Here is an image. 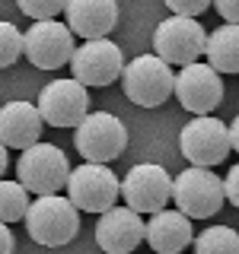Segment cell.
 <instances>
[{"label": "cell", "mask_w": 239, "mask_h": 254, "mask_svg": "<svg viewBox=\"0 0 239 254\" xmlns=\"http://www.w3.org/2000/svg\"><path fill=\"white\" fill-rule=\"evenodd\" d=\"M26 229H29L32 242L45 245V248H61V245L74 242L80 232V210L74 206L70 197L45 194L38 200H32Z\"/></svg>", "instance_id": "obj_1"}, {"label": "cell", "mask_w": 239, "mask_h": 254, "mask_svg": "<svg viewBox=\"0 0 239 254\" xmlns=\"http://www.w3.org/2000/svg\"><path fill=\"white\" fill-rule=\"evenodd\" d=\"M227 200V188L223 178L214 175L211 169L201 165H188L185 172L175 175L172 181V203L175 210H182L191 219H211L214 213Z\"/></svg>", "instance_id": "obj_2"}, {"label": "cell", "mask_w": 239, "mask_h": 254, "mask_svg": "<svg viewBox=\"0 0 239 254\" xmlns=\"http://www.w3.org/2000/svg\"><path fill=\"white\" fill-rule=\"evenodd\" d=\"M124 95L140 108H156L175 92L172 64H166L159 54H140L124 67L121 73Z\"/></svg>", "instance_id": "obj_3"}, {"label": "cell", "mask_w": 239, "mask_h": 254, "mask_svg": "<svg viewBox=\"0 0 239 254\" xmlns=\"http://www.w3.org/2000/svg\"><path fill=\"white\" fill-rule=\"evenodd\" d=\"M67 197L80 213H109L121 197V178L106 162H83L70 172Z\"/></svg>", "instance_id": "obj_4"}, {"label": "cell", "mask_w": 239, "mask_h": 254, "mask_svg": "<svg viewBox=\"0 0 239 254\" xmlns=\"http://www.w3.org/2000/svg\"><path fill=\"white\" fill-rule=\"evenodd\" d=\"M70 172L74 169H70L67 156L54 143H35V146H29L26 153H19V165H16L19 181L38 197L61 194L70 181Z\"/></svg>", "instance_id": "obj_5"}, {"label": "cell", "mask_w": 239, "mask_h": 254, "mask_svg": "<svg viewBox=\"0 0 239 254\" xmlns=\"http://www.w3.org/2000/svg\"><path fill=\"white\" fill-rule=\"evenodd\" d=\"M153 51L172 67H188L207 54V32L195 16H169L153 32Z\"/></svg>", "instance_id": "obj_6"}, {"label": "cell", "mask_w": 239, "mask_h": 254, "mask_svg": "<svg viewBox=\"0 0 239 254\" xmlns=\"http://www.w3.org/2000/svg\"><path fill=\"white\" fill-rule=\"evenodd\" d=\"M74 146L86 162H112L124 153L127 130L112 111H90L74 130Z\"/></svg>", "instance_id": "obj_7"}, {"label": "cell", "mask_w": 239, "mask_h": 254, "mask_svg": "<svg viewBox=\"0 0 239 254\" xmlns=\"http://www.w3.org/2000/svg\"><path fill=\"white\" fill-rule=\"evenodd\" d=\"M182 156L188 159L191 165H201V169H214L233 149V140H230V124L217 121L214 115H198L195 121H188L182 127L179 137Z\"/></svg>", "instance_id": "obj_8"}, {"label": "cell", "mask_w": 239, "mask_h": 254, "mask_svg": "<svg viewBox=\"0 0 239 254\" xmlns=\"http://www.w3.org/2000/svg\"><path fill=\"white\" fill-rule=\"evenodd\" d=\"M38 111H42L48 127H80L90 115V92L86 86L74 76L51 79L42 92H38Z\"/></svg>", "instance_id": "obj_9"}, {"label": "cell", "mask_w": 239, "mask_h": 254, "mask_svg": "<svg viewBox=\"0 0 239 254\" xmlns=\"http://www.w3.org/2000/svg\"><path fill=\"white\" fill-rule=\"evenodd\" d=\"M172 175L156 162H140L121 178V197L137 213H159L172 200Z\"/></svg>", "instance_id": "obj_10"}, {"label": "cell", "mask_w": 239, "mask_h": 254, "mask_svg": "<svg viewBox=\"0 0 239 254\" xmlns=\"http://www.w3.org/2000/svg\"><path fill=\"white\" fill-rule=\"evenodd\" d=\"M124 54L112 38H93V42H83L74 51V61H70V70H74V79H80L83 86H112L118 76L124 73Z\"/></svg>", "instance_id": "obj_11"}, {"label": "cell", "mask_w": 239, "mask_h": 254, "mask_svg": "<svg viewBox=\"0 0 239 254\" xmlns=\"http://www.w3.org/2000/svg\"><path fill=\"white\" fill-rule=\"evenodd\" d=\"M74 32L67 22L58 19H38L26 32V58L38 70H61L64 64L74 61Z\"/></svg>", "instance_id": "obj_12"}, {"label": "cell", "mask_w": 239, "mask_h": 254, "mask_svg": "<svg viewBox=\"0 0 239 254\" xmlns=\"http://www.w3.org/2000/svg\"><path fill=\"white\" fill-rule=\"evenodd\" d=\"M175 99L191 115H211L223 102V76L211 64H188L175 73Z\"/></svg>", "instance_id": "obj_13"}, {"label": "cell", "mask_w": 239, "mask_h": 254, "mask_svg": "<svg viewBox=\"0 0 239 254\" xmlns=\"http://www.w3.org/2000/svg\"><path fill=\"white\" fill-rule=\"evenodd\" d=\"M143 238H147V226L131 206H112L96 222V245L106 254H131Z\"/></svg>", "instance_id": "obj_14"}, {"label": "cell", "mask_w": 239, "mask_h": 254, "mask_svg": "<svg viewBox=\"0 0 239 254\" xmlns=\"http://www.w3.org/2000/svg\"><path fill=\"white\" fill-rule=\"evenodd\" d=\"M42 127L45 118L32 102H6L3 111H0V137H3L6 149L26 153L29 146L42 143Z\"/></svg>", "instance_id": "obj_15"}, {"label": "cell", "mask_w": 239, "mask_h": 254, "mask_svg": "<svg viewBox=\"0 0 239 254\" xmlns=\"http://www.w3.org/2000/svg\"><path fill=\"white\" fill-rule=\"evenodd\" d=\"M64 16L70 32L83 42L109 38V32L118 26V0H70Z\"/></svg>", "instance_id": "obj_16"}, {"label": "cell", "mask_w": 239, "mask_h": 254, "mask_svg": "<svg viewBox=\"0 0 239 254\" xmlns=\"http://www.w3.org/2000/svg\"><path fill=\"white\" fill-rule=\"evenodd\" d=\"M147 245L156 254H182L188 245H195L191 235V216L182 210H159L147 222Z\"/></svg>", "instance_id": "obj_17"}, {"label": "cell", "mask_w": 239, "mask_h": 254, "mask_svg": "<svg viewBox=\"0 0 239 254\" xmlns=\"http://www.w3.org/2000/svg\"><path fill=\"white\" fill-rule=\"evenodd\" d=\"M207 64L220 73H239V26L227 22V26L214 29L207 35Z\"/></svg>", "instance_id": "obj_18"}, {"label": "cell", "mask_w": 239, "mask_h": 254, "mask_svg": "<svg viewBox=\"0 0 239 254\" xmlns=\"http://www.w3.org/2000/svg\"><path fill=\"white\" fill-rule=\"evenodd\" d=\"M29 194H32V190L22 185V181H10V178H6L3 185H0V219H3L6 226L29 216V210H32Z\"/></svg>", "instance_id": "obj_19"}, {"label": "cell", "mask_w": 239, "mask_h": 254, "mask_svg": "<svg viewBox=\"0 0 239 254\" xmlns=\"http://www.w3.org/2000/svg\"><path fill=\"white\" fill-rule=\"evenodd\" d=\"M195 254H239V232L230 226H211L195 238Z\"/></svg>", "instance_id": "obj_20"}, {"label": "cell", "mask_w": 239, "mask_h": 254, "mask_svg": "<svg viewBox=\"0 0 239 254\" xmlns=\"http://www.w3.org/2000/svg\"><path fill=\"white\" fill-rule=\"evenodd\" d=\"M19 54H26V32H19L13 22H0V64L13 67Z\"/></svg>", "instance_id": "obj_21"}, {"label": "cell", "mask_w": 239, "mask_h": 254, "mask_svg": "<svg viewBox=\"0 0 239 254\" xmlns=\"http://www.w3.org/2000/svg\"><path fill=\"white\" fill-rule=\"evenodd\" d=\"M67 3L70 0H16V6L35 22L38 19H54L58 13H67Z\"/></svg>", "instance_id": "obj_22"}, {"label": "cell", "mask_w": 239, "mask_h": 254, "mask_svg": "<svg viewBox=\"0 0 239 254\" xmlns=\"http://www.w3.org/2000/svg\"><path fill=\"white\" fill-rule=\"evenodd\" d=\"M166 6L172 10V16H201L204 10H211L214 6V0H163Z\"/></svg>", "instance_id": "obj_23"}, {"label": "cell", "mask_w": 239, "mask_h": 254, "mask_svg": "<svg viewBox=\"0 0 239 254\" xmlns=\"http://www.w3.org/2000/svg\"><path fill=\"white\" fill-rule=\"evenodd\" d=\"M223 188H227V203H233L236 210H239V162L227 172V178H223Z\"/></svg>", "instance_id": "obj_24"}, {"label": "cell", "mask_w": 239, "mask_h": 254, "mask_svg": "<svg viewBox=\"0 0 239 254\" xmlns=\"http://www.w3.org/2000/svg\"><path fill=\"white\" fill-rule=\"evenodd\" d=\"M214 10L220 13L223 22H236L239 26V0H214Z\"/></svg>", "instance_id": "obj_25"}, {"label": "cell", "mask_w": 239, "mask_h": 254, "mask_svg": "<svg viewBox=\"0 0 239 254\" xmlns=\"http://www.w3.org/2000/svg\"><path fill=\"white\" fill-rule=\"evenodd\" d=\"M0 245H3V254H13V248H16V242H13V232L6 229V222H3V229H0Z\"/></svg>", "instance_id": "obj_26"}, {"label": "cell", "mask_w": 239, "mask_h": 254, "mask_svg": "<svg viewBox=\"0 0 239 254\" xmlns=\"http://www.w3.org/2000/svg\"><path fill=\"white\" fill-rule=\"evenodd\" d=\"M230 140H233V153H239V115L233 118V124H230Z\"/></svg>", "instance_id": "obj_27"}]
</instances>
